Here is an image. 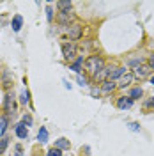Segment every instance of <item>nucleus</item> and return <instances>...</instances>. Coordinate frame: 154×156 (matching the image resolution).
<instances>
[{
    "mask_svg": "<svg viewBox=\"0 0 154 156\" xmlns=\"http://www.w3.org/2000/svg\"><path fill=\"white\" fill-rule=\"evenodd\" d=\"M133 73H126L124 76H121L119 78V82H117V87H121V89H124V87H128L131 82H133Z\"/></svg>",
    "mask_w": 154,
    "mask_h": 156,
    "instance_id": "10",
    "label": "nucleus"
},
{
    "mask_svg": "<svg viewBox=\"0 0 154 156\" xmlns=\"http://www.w3.org/2000/svg\"><path fill=\"white\" fill-rule=\"evenodd\" d=\"M7 124H9V119H7V115H0V133H2V135L5 133Z\"/></svg>",
    "mask_w": 154,
    "mask_h": 156,
    "instance_id": "17",
    "label": "nucleus"
},
{
    "mask_svg": "<svg viewBox=\"0 0 154 156\" xmlns=\"http://www.w3.org/2000/svg\"><path fill=\"white\" fill-rule=\"evenodd\" d=\"M151 71H152V69L149 68V66H136V68L133 69V76L135 78H145Z\"/></svg>",
    "mask_w": 154,
    "mask_h": 156,
    "instance_id": "7",
    "label": "nucleus"
},
{
    "mask_svg": "<svg viewBox=\"0 0 154 156\" xmlns=\"http://www.w3.org/2000/svg\"><path fill=\"white\" fill-rule=\"evenodd\" d=\"M82 62H83V57H78L76 60H75V62H73V64H71V69H73V71H80V66H82Z\"/></svg>",
    "mask_w": 154,
    "mask_h": 156,
    "instance_id": "19",
    "label": "nucleus"
},
{
    "mask_svg": "<svg viewBox=\"0 0 154 156\" xmlns=\"http://www.w3.org/2000/svg\"><path fill=\"white\" fill-rule=\"evenodd\" d=\"M21 153H23L21 146H16V147H14V156H21Z\"/></svg>",
    "mask_w": 154,
    "mask_h": 156,
    "instance_id": "27",
    "label": "nucleus"
},
{
    "mask_svg": "<svg viewBox=\"0 0 154 156\" xmlns=\"http://www.w3.org/2000/svg\"><path fill=\"white\" fill-rule=\"evenodd\" d=\"M151 83H152V85H154V76H152V78H151Z\"/></svg>",
    "mask_w": 154,
    "mask_h": 156,
    "instance_id": "32",
    "label": "nucleus"
},
{
    "mask_svg": "<svg viewBox=\"0 0 154 156\" xmlns=\"http://www.w3.org/2000/svg\"><path fill=\"white\" fill-rule=\"evenodd\" d=\"M14 133H16L18 138H27V136H29V129H27V126H25L23 122H18V124L14 126Z\"/></svg>",
    "mask_w": 154,
    "mask_h": 156,
    "instance_id": "9",
    "label": "nucleus"
},
{
    "mask_svg": "<svg viewBox=\"0 0 154 156\" xmlns=\"http://www.w3.org/2000/svg\"><path fill=\"white\" fill-rule=\"evenodd\" d=\"M46 156H62V151H58L57 147H53V149H50L46 153Z\"/></svg>",
    "mask_w": 154,
    "mask_h": 156,
    "instance_id": "22",
    "label": "nucleus"
},
{
    "mask_svg": "<svg viewBox=\"0 0 154 156\" xmlns=\"http://www.w3.org/2000/svg\"><path fill=\"white\" fill-rule=\"evenodd\" d=\"M37 140L41 142V144L48 142V129H46L44 126H41V129H39V133H37Z\"/></svg>",
    "mask_w": 154,
    "mask_h": 156,
    "instance_id": "15",
    "label": "nucleus"
},
{
    "mask_svg": "<svg viewBox=\"0 0 154 156\" xmlns=\"http://www.w3.org/2000/svg\"><path fill=\"white\" fill-rule=\"evenodd\" d=\"M126 75V68H117V69H114L112 73H110V76H108V80H117V78H121V76H124Z\"/></svg>",
    "mask_w": 154,
    "mask_h": 156,
    "instance_id": "11",
    "label": "nucleus"
},
{
    "mask_svg": "<svg viewBox=\"0 0 154 156\" xmlns=\"http://www.w3.org/2000/svg\"><path fill=\"white\" fill-rule=\"evenodd\" d=\"M103 68H105V60H103L101 55H90V57H87L85 69H87V73H90L92 76H94L96 73H99Z\"/></svg>",
    "mask_w": 154,
    "mask_h": 156,
    "instance_id": "1",
    "label": "nucleus"
},
{
    "mask_svg": "<svg viewBox=\"0 0 154 156\" xmlns=\"http://www.w3.org/2000/svg\"><path fill=\"white\" fill-rule=\"evenodd\" d=\"M76 53H78L76 43L69 41V43H64V44H62V55H64L66 60H73V58L76 57Z\"/></svg>",
    "mask_w": 154,
    "mask_h": 156,
    "instance_id": "2",
    "label": "nucleus"
},
{
    "mask_svg": "<svg viewBox=\"0 0 154 156\" xmlns=\"http://www.w3.org/2000/svg\"><path fill=\"white\" fill-rule=\"evenodd\" d=\"M110 73H112V69L110 68H103L101 69V71H99V73H96V75H94V82H99V83H103V82H106V80H108V76H110Z\"/></svg>",
    "mask_w": 154,
    "mask_h": 156,
    "instance_id": "6",
    "label": "nucleus"
},
{
    "mask_svg": "<svg viewBox=\"0 0 154 156\" xmlns=\"http://www.w3.org/2000/svg\"><path fill=\"white\" fill-rule=\"evenodd\" d=\"M11 25H12V30H14V32H19L21 25H23V18H21L19 14H16V16L12 18V23H11Z\"/></svg>",
    "mask_w": 154,
    "mask_h": 156,
    "instance_id": "13",
    "label": "nucleus"
},
{
    "mask_svg": "<svg viewBox=\"0 0 154 156\" xmlns=\"http://www.w3.org/2000/svg\"><path fill=\"white\" fill-rule=\"evenodd\" d=\"M57 20H58V23H60L62 27H69V23L75 20V12H73V11H64V12H58Z\"/></svg>",
    "mask_w": 154,
    "mask_h": 156,
    "instance_id": "3",
    "label": "nucleus"
},
{
    "mask_svg": "<svg viewBox=\"0 0 154 156\" xmlns=\"http://www.w3.org/2000/svg\"><path fill=\"white\" fill-rule=\"evenodd\" d=\"M4 112H5V115L14 114V98H12L11 92H7L5 98H4Z\"/></svg>",
    "mask_w": 154,
    "mask_h": 156,
    "instance_id": "4",
    "label": "nucleus"
},
{
    "mask_svg": "<svg viewBox=\"0 0 154 156\" xmlns=\"http://www.w3.org/2000/svg\"><path fill=\"white\" fill-rule=\"evenodd\" d=\"M7 144H9V138H2V140H0V154L4 153V149L7 147Z\"/></svg>",
    "mask_w": 154,
    "mask_h": 156,
    "instance_id": "23",
    "label": "nucleus"
},
{
    "mask_svg": "<svg viewBox=\"0 0 154 156\" xmlns=\"http://www.w3.org/2000/svg\"><path fill=\"white\" fill-rule=\"evenodd\" d=\"M69 140H66V138H58V140H55V147H57L58 151H66V149H69Z\"/></svg>",
    "mask_w": 154,
    "mask_h": 156,
    "instance_id": "12",
    "label": "nucleus"
},
{
    "mask_svg": "<svg viewBox=\"0 0 154 156\" xmlns=\"http://www.w3.org/2000/svg\"><path fill=\"white\" fill-rule=\"evenodd\" d=\"M2 82H4V87H5V89L11 87V80H9V73H7V71L4 73V80H2Z\"/></svg>",
    "mask_w": 154,
    "mask_h": 156,
    "instance_id": "21",
    "label": "nucleus"
},
{
    "mask_svg": "<svg viewBox=\"0 0 154 156\" xmlns=\"http://www.w3.org/2000/svg\"><path fill=\"white\" fill-rule=\"evenodd\" d=\"M57 7L60 9V12H64V11H71L73 4L69 0H60V2H57Z\"/></svg>",
    "mask_w": 154,
    "mask_h": 156,
    "instance_id": "16",
    "label": "nucleus"
},
{
    "mask_svg": "<svg viewBox=\"0 0 154 156\" xmlns=\"http://www.w3.org/2000/svg\"><path fill=\"white\" fill-rule=\"evenodd\" d=\"M129 98L135 101V99H138V98H142V89L140 87H135V89H131V92H129Z\"/></svg>",
    "mask_w": 154,
    "mask_h": 156,
    "instance_id": "18",
    "label": "nucleus"
},
{
    "mask_svg": "<svg viewBox=\"0 0 154 156\" xmlns=\"http://www.w3.org/2000/svg\"><path fill=\"white\" fill-rule=\"evenodd\" d=\"M115 87H117L115 82H112V80H106V82H103V85H101V90H103V92H112Z\"/></svg>",
    "mask_w": 154,
    "mask_h": 156,
    "instance_id": "14",
    "label": "nucleus"
},
{
    "mask_svg": "<svg viewBox=\"0 0 154 156\" xmlns=\"http://www.w3.org/2000/svg\"><path fill=\"white\" fill-rule=\"evenodd\" d=\"M131 105H133V99L129 96H121L117 99V108H121V110H128V108H131Z\"/></svg>",
    "mask_w": 154,
    "mask_h": 156,
    "instance_id": "8",
    "label": "nucleus"
},
{
    "mask_svg": "<svg viewBox=\"0 0 154 156\" xmlns=\"http://www.w3.org/2000/svg\"><path fill=\"white\" fill-rule=\"evenodd\" d=\"M23 124H25V126H30V124H32V117L25 115V117H23Z\"/></svg>",
    "mask_w": 154,
    "mask_h": 156,
    "instance_id": "25",
    "label": "nucleus"
},
{
    "mask_svg": "<svg viewBox=\"0 0 154 156\" xmlns=\"http://www.w3.org/2000/svg\"><path fill=\"white\" fill-rule=\"evenodd\" d=\"M46 18H48V21H51V20H53V11H51V7H48V9H46Z\"/></svg>",
    "mask_w": 154,
    "mask_h": 156,
    "instance_id": "26",
    "label": "nucleus"
},
{
    "mask_svg": "<svg viewBox=\"0 0 154 156\" xmlns=\"http://www.w3.org/2000/svg\"><path fill=\"white\" fill-rule=\"evenodd\" d=\"M129 129H133V131H138V129H140V126H138L136 122H129Z\"/></svg>",
    "mask_w": 154,
    "mask_h": 156,
    "instance_id": "28",
    "label": "nucleus"
},
{
    "mask_svg": "<svg viewBox=\"0 0 154 156\" xmlns=\"http://www.w3.org/2000/svg\"><path fill=\"white\" fill-rule=\"evenodd\" d=\"M68 36L73 41H76V39L82 37V25L80 23H73V25H69L68 27Z\"/></svg>",
    "mask_w": 154,
    "mask_h": 156,
    "instance_id": "5",
    "label": "nucleus"
},
{
    "mask_svg": "<svg viewBox=\"0 0 154 156\" xmlns=\"http://www.w3.org/2000/svg\"><path fill=\"white\" fill-rule=\"evenodd\" d=\"M23 105H27L30 101V94H29V90H21V99H19Z\"/></svg>",
    "mask_w": 154,
    "mask_h": 156,
    "instance_id": "20",
    "label": "nucleus"
},
{
    "mask_svg": "<svg viewBox=\"0 0 154 156\" xmlns=\"http://www.w3.org/2000/svg\"><path fill=\"white\" fill-rule=\"evenodd\" d=\"M76 82H78V85H82V87H85V85H87V78L82 76V75H78V76H76Z\"/></svg>",
    "mask_w": 154,
    "mask_h": 156,
    "instance_id": "24",
    "label": "nucleus"
},
{
    "mask_svg": "<svg viewBox=\"0 0 154 156\" xmlns=\"http://www.w3.org/2000/svg\"><path fill=\"white\" fill-rule=\"evenodd\" d=\"M90 92H92V96H97V94H99V92H101V89H92V90H90Z\"/></svg>",
    "mask_w": 154,
    "mask_h": 156,
    "instance_id": "30",
    "label": "nucleus"
},
{
    "mask_svg": "<svg viewBox=\"0 0 154 156\" xmlns=\"http://www.w3.org/2000/svg\"><path fill=\"white\" fill-rule=\"evenodd\" d=\"M149 68L154 69V55H151V57H149Z\"/></svg>",
    "mask_w": 154,
    "mask_h": 156,
    "instance_id": "29",
    "label": "nucleus"
},
{
    "mask_svg": "<svg viewBox=\"0 0 154 156\" xmlns=\"http://www.w3.org/2000/svg\"><path fill=\"white\" fill-rule=\"evenodd\" d=\"M145 107H154V98H152V99H149V101L145 103Z\"/></svg>",
    "mask_w": 154,
    "mask_h": 156,
    "instance_id": "31",
    "label": "nucleus"
}]
</instances>
